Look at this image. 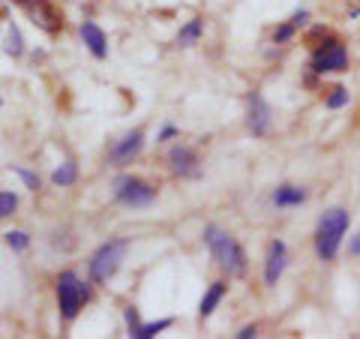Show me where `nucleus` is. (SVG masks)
Segmentation results:
<instances>
[{
    "mask_svg": "<svg viewBox=\"0 0 360 339\" xmlns=\"http://www.w3.org/2000/svg\"><path fill=\"white\" fill-rule=\"evenodd\" d=\"M348 70V51H345V45L340 39H333V37H324L319 42V49H315L312 54V72H345Z\"/></svg>",
    "mask_w": 360,
    "mask_h": 339,
    "instance_id": "obj_6",
    "label": "nucleus"
},
{
    "mask_svg": "<svg viewBox=\"0 0 360 339\" xmlns=\"http://www.w3.org/2000/svg\"><path fill=\"white\" fill-rule=\"evenodd\" d=\"M6 246H9V250H15V252H25L27 246H30V234L27 231H18V229L6 231Z\"/></svg>",
    "mask_w": 360,
    "mask_h": 339,
    "instance_id": "obj_21",
    "label": "nucleus"
},
{
    "mask_svg": "<svg viewBox=\"0 0 360 339\" xmlns=\"http://www.w3.org/2000/svg\"><path fill=\"white\" fill-rule=\"evenodd\" d=\"M309 18V13H303V9H300V13H295V15H291V25H295V27H300L303 25V21H307Z\"/></svg>",
    "mask_w": 360,
    "mask_h": 339,
    "instance_id": "obj_28",
    "label": "nucleus"
},
{
    "mask_svg": "<svg viewBox=\"0 0 360 339\" xmlns=\"http://www.w3.org/2000/svg\"><path fill=\"white\" fill-rule=\"evenodd\" d=\"M198 153L189 148V144H174L172 151H168V168H172V174L177 177H198Z\"/></svg>",
    "mask_w": 360,
    "mask_h": 339,
    "instance_id": "obj_9",
    "label": "nucleus"
},
{
    "mask_svg": "<svg viewBox=\"0 0 360 339\" xmlns=\"http://www.w3.org/2000/svg\"><path fill=\"white\" fill-rule=\"evenodd\" d=\"M127 250H129V241H127V237H115V241H105L94 255H90V262H87V276H90V282H94V286H105V282L120 270L123 258H127Z\"/></svg>",
    "mask_w": 360,
    "mask_h": 339,
    "instance_id": "obj_3",
    "label": "nucleus"
},
{
    "mask_svg": "<svg viewBox=\"0 0 360 339\" xmlns=\"http://www.w3.org/2000/svg\"><path fill=\"white\" fill-rule=\"evenodd\" d=\"M205 243H207L213 262L219 264L222 274H229V276H243L246 274L250 262H246V252H243V246L238 243V237H231L225 229H219V225H207L205 229Z\"/></svg>",
    "mask_w": 360,
    "mask_h": 339,
    "instance_id": "obj_1",
    "label": "nucleus"
},
{
    "mask_svg": "<svg viewBox=\"0 0 360 339\" xmlns=\"http://www.w3.org/2000/svg\"><path fill=\"white\" fill-rule=\"evenodd\" d=\"M345 231H348V210H342V207H333L319 219V229H315V252H319L321 262H333L336 258Z\"/></svg>",
    "mask_w": 360,
    "mask_h": 339,
    "instance_id": "obj_2",
    "label": "nucleus"
},
{
    "mask_svg": "<svg viewBox=\"0 0 360 339\" xmlns=\"http://www.w3.org/2000/svg\"><path fill=\"white\" fill-rule=\"evenodd\" d=\"M348 103V90L345 87H333L328 96V108H342Z\"/></svg>",
    "mask_w": 360,
    "mask_h": 339,
    "instance_id": "obj_22",
    "label": "nucleus"
},
{
    "mask_svg": "<svg viewBox=\"0 0 360 339\" xmlns=\"http://www.w3.org/2000/svg\"><path fill=\"white\" fill-rule=\"evenodd\" d=\"M141 148H144V132L141 129H132V132H127L123 139H117L115 144H111L108 162L111 165H129L135 156L141 153Z\"/></svg>",
    "mask_w": 360,
    "mask_h": 339,
    "instance_id": "obj_7",
    "label": "nucleus"
},
{
    "mask_svg": "<svg viewBox=\"0 0 360 339\" xmlns=\"http://www.w3.org/2000/svg\"><path fill=\"white\" fill-rule=\"evenodd\" d=\"M15 210H18V196L15 192L0 189V219H9Z\"/></svg>",
    "mask_w": 360,
    "mask_h": 339,
    "instance_id": "obj_20",
    "label": "nucleus"
},
{
    "mask_svg": "<svg viewBox=\"0 0 360 339\" xmlns=\"http://www.w3.org/2000/svg\"><path fill=\"white\" fill-rule=\"evenodd\" d=\"M123 321H127V327H129V336H135V331L141 327L139 309H135V307H127V309H123Z\"/></svg>",
    "mask_w": 360,
    "mask_h": 339,
    "instance_id": "obj_23",
    "label": "nucleus"
},
{
    "mask_svg": "<svg viewBox=\"0 0 360 339\" xmlns=\"http://www.w3.org/2000/svg\"><path fill=\"white\" fill-rule=\"evenodd\" d=\"M6 54H13V58L25 54V39H21V30L15 25H9V33H6Z\"/></svg>",
    "mask_w": 360,
    "mask_h": 339,
    "instance_id": "obj_18",
    "label": "nucleus"
},
{
    "mask_svg": "<svg viewBox=\"0 0 360 339\" xmlns=\"http://www.w3.org/2000/svg\"><path fill=\"white\" fill-rule=\"evenodd\" d=\"M78 33H82V42L87 45V51L94 54L96 60H105L108 58V37L103 33V27H99L96 21H82Z\"/></svg>",
    "mask_w": 360,
    "mask_h": 339,
    "instance_id": "obj_11",
    "label": "nucleus"
},
{
    "mask_svg": "<svg viewBox=\"0 0 360 339\" xmlns=\"http://www.w3.org/2000/svg\"><path fill=\"white\" fill-rule=\"evenodd\" d=\"M255 336H258V327L255 324H246L243 331L238 333V339H255Z\"/></svg>",
    "mask_w": 360,
    "mask_h": 339,
    "instance_id": "obj_26",
    "label": "nucleus"
},
{
    "mask_svg": "<svg viewBox=\"0 0 360 339\" xmlns=\"http://www.w3.org/2000/svg\"><path fill=\"white\" fill-rule=\"evenodd\" d=\"M0 108H4V96H0Z\"/></svg>",
    "mask_w": 360,
    "mask_h": 339,
    "instance_id": "obj_31",
    "label": "nucleus"
},
{
    "mask_svg": "<svg viewBox=\"0 0 360 339\" xmlns=\"http://www.w3.org/2000/svg\"><path fill=\"white\" fill-rule=\"evenodd\" d=\"M348 250H352L354 255H360V234L354 237V241H352V243H348Z\"/></svg>",
    "mask_w": 360,
    "mask_h": 339,
    "instance_id": "obj_29",
    "label": "nucleus"
},
{
    "mask_svg": "<svg viewBox=\"0 0 360 339\" xmlns=\"http://www.w3.org/2000/svg\"><path fill=\"white\" fill-rule=\"evenodd\" d=\"M177 135H180V129L174 127V123H165L162 132H160V139H156V141H172V139H177Z\"/></svg>",
    "mask_w": 360,
    "mask_h": 339,
    "instance_id": "obj_25",
    "label": "nucleus"
},
{
    "mask_svg": "<svg viewBox=\"0 0 360 339\" xmlns=\"http://www.w3.org/2000/svg\"><path fill=\"white\" fill-rule=\"evenodd\" d=\"M291 37H295V25H291V21H288V25H283L279 30H274V42H276V45H279V42H288Z\"/></svg>",
    "mask_w": 360,
    "mask_h": 339,
    "instance_id": "obj_24",
    "label": "nucleus"
},
{
    "mask_svg": "<svg viewBox=\"0 0 360 339\" xmlns=\"http://www.w3.org/2000/svg\"><path fill=\"white\" fill-rule=\"evenodd\" d=\"M174 321L172 319H160V321H150V324H141L139 331H135V336L132 339H153V336H160L162 331H168Z\"/></svg>",
    "mask_w": 360,
    "mask_h": 339,
    "instance_id": "obj_17",
    "label": "nucleus"
},
{
    "mask_svg": "<svg viewBox=\"0 0 360 339\" xmlns=\"http://www.w3.org/2000/svg\"><path fill=\"white\" fill-rule=\"evenodd\" d=\"M115 201L127 207H150L156 201V189L148 184V180L135 177V174H123L115 180Z\"/></svg>",
    "mask_w": 360,
    "mask_h": 339,
    "instance_id": "obj_5",
    "label": "nucleus"
},
{
    "mask_svg": "<svg viewBox=\"0 0 360 339\" xmlns=\"http://www.w3.org/2000/svg\"><path fill=\"white\" fill-rule=\"evenodd\" d=\"M246 127H250L252 135H264L270 129V105L262 99V94H250L246 99Z\"/></svg>",
    "mask_w": 360,
    "mask_h": 339,
    "instance_id": "obj_10",
    "label": "nucleus"
},
{
    "mask_svg": "<svg viewBox=\"0 0 360 339\" xmlns=\"http://www.w3.org/2000/svg\"><path fill=\"white\" fill-rule=\"evenodd\" d=\"M285 270V243L283 241H274L267 250V258H264V282L267 286H276L279 276Z\"/></svg>",
    "mask_w": 360,
    "mask_h": 339,
    "instance_id": "obj_12",
    "label": "nucleus"
},
{
    "mask_svg": "<svg viewBox=\"0 0 360 339\" xmlns=\"http://www.w3.org/2000/svg\"><path fill=\"white\" fill-rule=\"evenodd\" d=\"M27 13L33 18V25H37L39 30H45V33H58L63 27V15H60V9L54 6L51 0H30Z\"/></svg>",
    "mask_w": 360,
    "mask_h": 339,
    "instance_id": "obj_8",
    "label": "nucleus"
},
{
    "mask_svg": "<svg viewBox=\"0 0 360 339\" xmlns=\"http://www.w3.org/2000/svg\"><path fill=\"white\" fill-rule=\"evenodd\" d=\"M324 37H328V30H324V27H312V30H309V42L324 39Z\"/></svg>",
    "mask_w": 360,
    "mask_h": 339,
    "instance_id": "obj_27",
    "label": "nucleus"
},
{
    "mask_svg": "<svg viewBox=\"0 0 360 339\" xmlns=\"http://www.w3.org/2000/svg\"><path fill=\"white\" fill-rule=\"evenodd\" d=\"M54 295H58L60 319L72 321V319H78V312H82L84 303L90 300V282H84L75 270H63L58 282H54Z\"/></svg>",
    "mask_w": 360,
    "mask_h": 339,
    "instance_id": "obj_4",
    "label": "nucleus"
},
{
    "mask_svg": "<svg viewBox=\"0 0 360 339\" xmlns=\"http://www.w3.org/2000/svg\"><path fill=\"white\" fill-rule=\"evenodd\" d=\"M15 4H21V6H27V4H30V0H15Z\"/></svg>",
    "mask_w": 360,
    "mask_h": 339,
    "instance_id": "obj_30",
    "label": "nucleus"
},
{
    "mask_svg": "<svg viewBox=\"0 0 360 339\" xmlns=\"http://www.w3.org/2000/svg\"><path fill=\"white\" fill-rule=\"evenodd\" d=\"M225 291H229L225 279H217V282H213V286L205 291V298H201V303H198V315H201V319L213 315V309H217V307H219V300L225 298Z\"/></svg>",
    "mask_w": 360,
    "mask_h": 339,
    "instance_id": "obj_13",
    "label": "nucleus"
},
{
    "mask_svg": "<svg viewBox=\"0 0 360 339\" xmlns=\"http://www.w3.org/2000/svg\"><path fill=\"white\" fill-rule=\"evenodd\" d=\"M9 172H13V174H18L21 180H25V186H27L30 192H39L42 180H39V174H33L30 168H25V165H9Z\"/></svg>",
    "mask_w": 360,
    "mask_h": 339,
    "instance_id": "obj_19",
    "label": "nucleus"
},
{
    "mask_svg": "<svg viewBox=\"0 0 360 339\" xmlns=\"http://www.w3.org/2000/svg\"><path fill=\"white\" fill-rule=\"evenodd\" d=\"M307 201V192H303L300 186H279L276 192H274V205L276 207H295V205H303Z\"/></svg>",
    "mask_w": 360,
    "mask_h": 339,
    "instance_id": "obj_14",
    "label": "nucleus"
},
{
    "mask_svg": "<svg viewBox=\"0 0 360 339\" xmlns=\"http://www.w3.org/2000/svg\"><path fill=\"white\" fill-rule=\"evenodd\" d=\"M75 180H78V162H75V160H63V162L51 172V184L60 186V189H63V186H72Z\"/></svg>",
    "mask_w": 360,
    "mask_h": 339,
    "instance_id": "obj_15",
    "label": "nucleus"
},
{
    "mask_svg": "<svg viewBox=\"0 0 360 339\" xmlns=\"http://www.w3.org/2000/svg\"><path fill=\"white\" fill-rule=\"evenodd\" d=\"M201 33H205V21H201V18L186 21V25L180 27V33H177V45H184V49H189V45H195V42L201 39Z\"/></svg>",
    "mask_w": 360,
    "mask_h": 339,
    "instance_id": "obj_16",
    "label": "nucleus"
}]
</instances>
